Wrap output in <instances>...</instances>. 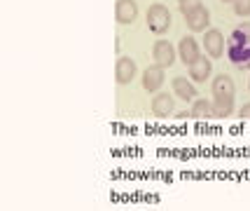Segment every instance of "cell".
<instances>
[{"label": "cell", "mask_w": 250, "mask_h": 211, "mask_svg": "<svg viewBox=\"0 0 250 211\" xmlns=\"http://www.w3.org/2000/svg\"><path fill=\"white\" fill-rule=\"evenodd\" d=\"M227 59L239 70H250V22L239 23L227 38Z\"/></svg>", "instance_id": "1"}, {"label": "cell", "mask_w": 250, "mask_h": 211, "mask_svg": "<svg viewBox=\"0 0 250 211\" xmlns=\"http://www.w3.org/2000/svg\"><path fill=\"white\" fill-rule=\"evenodd\" d=\"M210 92H213V111L215 117H229L234 115V99H236V85L229 75H215L210 82Z\"/></svg>", "instance_id": "2"}, {"label": "cell", "mask_w": 250, "mask_h": 211, "mask_svg": "<svg viewBox=\"0 0 250 211\" xmlns=\"http://www.w3.org/2000/svg\"><path fill=\"white\" fill-rule=\"evenodd\" d=\"M171 23H173V19H171V12H168L166 5L154 2V5L147 7V28L154 35H166L168 28H171Z\"/></svg>", "instance_id": "3"}, {"label": "cell", "mask_w": 250, "mask_h": 211, "mask_svg": "<svg viewBox=\"0 0 250 211\" xmlns=\"http://www.w3.org/2000/svg\"><path fill=\"white\" fill-rule=\"evenodd\" d=\"M175 47L168 40H157V43L152 45V59L157 66L162 68H171L175 64Z\"/></svg>", "instance_id": "4"}, {"label": "cell", "mask_w": 250, "mask_h": 211, "mask_svg": "<svg viewBox=\"0 0 250 211\" xmlns=\"http://www.w3.org/2000/svg\"><path fill=\"white\" fill-rule=\"evenodd\" d=\"M225 35L220 33L218 28H208L206 35H204V49H206V54L210 59H220V56L225 54Z\"/></svg>", "instance_id": "5"}, {"label": "cell", "mask_w": 250, "mask_h": 211, "mask_svg": "<svg viewBox=\"0 0 250 211\" xmlns=\"http://www.w3.org/2000/svg\"><path fill=\"white\" fill-rule=\"evenodd\" d=\"M164 70H166V68L157 66V64L145 68V70H143V89L150 92V94H157L164 85Z\"/></svg>", "instance_id": "6"}, {"label": "cell", "mask_w": 250, "mask_h": 211, "mask_svg": "<svg viewBox=\"0 0 250 211\" xmlns=\"http://www.w3.org/2000/svg\"><path fill=\"white\" fill-rule=\"evenodd\" d=\"M115 19L122 26H131V23L138 19V5L136 0H117L115 5Z\"/></svg>", "instance_id": "7"}, {"label": "cell", "mask_w": 250, "mask_h": 211, "mask_svg": "<svg viewBox=\"0 0 250 211\" xmlns=\"http://www.w3.org/2000/svg\"><path fill=\"white\" fill-rule=\"evenodd\" d=\"M138 68H136V61L131 56H120L117 64H115V80L117 85H129L131 80L136 78Z\"/></svg>", "instance_id": "8"}, {"label": "cell", "mask_w": 250, "mask_h": 211, "mask_svg": "<svg viewBox=\"0 0 250 211\" xmlns=\"http://www.w3.org/2000/svg\"><path fill=\"white\" fill-rule=\"evenodd\" d=\"M185 23H187V28H189L192 33L208 31V26H210V12H208V7H204V5H201L199 10L185 14Z\"/></svg>", "instance_id": "9"}, {"label": "cell", "mask_w": 250, "mask_h": 211, "mask_svg": "<svg viewBox=\"0 0 250 211\" xmlns=\"http://www.w3.org/2000/svg\"><path fill=\"white\" fill-rule=\"evenodd\" d=\"M178 56H180V61L185 64V66H192L196 59L201 56L199 52V45L192 35H185V38H180V43H178Z\"/></svg>", "instance_id": "10"}, {"label": "cell", "mask_w": 250, "mask_h": 211, "mask_svg": "<svg viewBox=\"0 0 250 211\" xmlns=\"http://www.w3.org/2000/svg\"><path fill=\"white\" fill-rule=\"evenodd\" d=\"M194 117V120H206V117H215V111H213V101L208 99H194L192 101V111L189 113H180L178 117Z\"/></svg>", "instance_id": "11"}, {"label": "cell", "mask_w": 250, "mask_h": 211, "mask_svg": "<svg viewBox=\"0 0 250 211\" xmlns=\"http://www.w3.org/2000/svg\"><path fill=\"white\" fill-rule=\"evenodd\" d=\"M189 68V78L192 82H206L208 75L213 73V64H210V56H199Z\"/></svg>", "instance_id": "12"}, {"label": "cell", "mask_w": 250, "mask_h": 211, "mask_svg": "<svg viewBox=\"0 0 250 211\" xmlns=\"http://www.w3.org/2000/svg\"><path fill=\"white\" fill-rule=\"evenodd\" d=\"M152 113L157 117H168L173 113V96L168 92H157L152 99Z\"/></svg>", "instance_id": "13"}, {"label": "cell", "mask_w": 250, "mask_h": 211, "mask_svg": "<svg viewBox=\"0 0 250 211\" xmlns=\"http://www.w3.org/2000/svg\"><path fill=\"white\" fill-rule=\"evenodd\" d=\"M171 87H173L175 96H178V99H183V101H194L196 94H199V92H196V87L187 78H173Z\"/></svg>", "instance_id": "14"}, {"label": "cell", "mask_w": 250, "mask_h": 211, "mask_svg": "<svg viewBox=\"0 0 250 211\" xmlns=\"http://www.w3.org/2000/svg\"><path fill=\"white\" fill-rule=\"evenodd\" d=\"M231 5H234L236 17H241V19H248L250 17V0H234Z\"/></svg>", "instance_id": "15"}, {"label": "cell", "mask_w": 250, "mask_h": 211, "mask_svg": "<svg viewBox=\"0 0 250 211\" xmlns=\"http://www.w3.org/2000/svg\"><path fill=\"white\" fill-rule=\"evenodd\" d=\"M201 5H204L201 0H178V7H180V12H183V17H185V14H189V12L199 10Z\"/></svg>", "instance_id": "16"}, {"label": "cell", "mask_w": 250, "mask_h": 211, "mask_svg": "<svg viewBox=\"0 0 250 211\" xmlns=\"http://www.w3.org/2000/svg\"><path fill=\"white\" fill-rule=\"evenodd\" d=\"M239 117L241 120H250V103H243V106H241Z\"/></svg>", "instance_id": "17"}, {"label": "cell", "mask_w": 250, "mask_h": 211, "mask_svg": "<svg viewBox=\"0 0 250 211\" xmlns=\"http://www.w3.org/2000/svg\"><path fill=\"white\" fill-rule=\"evenodd\" d=\"M222 2H234V0H222Z\"/></svg>", "instance_id": "18"}, {"label": "cell", "mask_w": 250, "mask_h": 211, "mask_svg": "<svg viewBox=\"0 0 250 211\" xmlns=\"http://www.w3.org/2000/svg\"><path fill=\"white\" fill-rule=\"evenodd\" d=\"M248 92H250V80H248Z\"/></svg>", "instance_id": "19"}]
</instances>
